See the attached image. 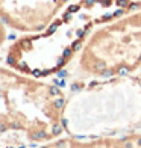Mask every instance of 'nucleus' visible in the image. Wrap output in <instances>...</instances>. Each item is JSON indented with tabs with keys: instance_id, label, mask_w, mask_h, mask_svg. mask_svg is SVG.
Segmentation results:
<instances>
[{
	"instance_id": "f257e3e1",
	"label": "nucleus",
	"mask_w": 141,
	"mask_h": 148,
	"mask_svg": "<svg viewBox=\"0 0 141 148\" xmlns=\"http://www.w3.org/2000/svg\"><path fill=\"white\" fill-rule=\"evenodd\" d=\"M44 138H47V132H46V130H39V132L32 133V139H35V140H38V139H44Z\"/></svg>"
},
{
	"instance_id": "f03ea898",
	"label": "nucleus",
	"mask_w": 141,
	"mask_h": 148,
	"mask_svg": "<svg viewBox=\"0 0 141 148\" xmlns=\"http://www.w3.org/2000/svg\"><path fill=\"white\" fill-rule=\"evenodd\" d=\"M49 94H50V95H53V97H56V95L61 94V91H59V88L55 85V86H50V88H49Z\"/></svg>"
},
{
	"instance_id": "7ed1b4c3",
	"label": "nucleus",
	"mask_w": 141,
	"mask_h": 148,
	"mask_svg": "<svg viewBox=\"0 0 141 148\" xmlns=\"http://www.w3.org/2000/svg\"><path fill=\"white\" fill-rule=\"evenodd\" d=\"M62 129H64V125L55 124V125H53V130H52V134H55V136H56V134H59V133L62 132Z\"/></svg>"
},
{
	"instance_id": "20e7f679",
	"label": "nucleus",
	"mask_w": 141,
	"mask_h": 148,
	"mask_svg": "<svg viewBox=\"0 0 141 148\" xmlns=\"http://www.w3.org/2000/svg\"><path fill=\"white\" fill-rule=\"evenodd\" d=\"M118 74H120V76H126V74H129V66L122 65V66L118 68Z\"/></svg>"
},
{
	"instance_id": "39448f33",
	"label": "nucleus",
	"mask_w": 141,
	"mask_h": 148,
	"mask_svg": "<svg viewBox=\"0 0 141 148\" xmlns=\"http://www.w3.org/2000/svg\"><path fill=\"white\" fill-rule=\"evenodd\" d=\"M73 51H75V50H73V49H70V47H68V49H64V51H62V58L68 59V58L71 56V53H73Z\"/></svg>"
},
{
	"instance_id": "423d86ee",
	"label": "nucleus",
	"mask_w": 141,
	"mask_h": 148,
	"mask_svg": "<svg viewBox=\"0 0 141 148\" xmlns=\"http://www.w3.org/2000/svg\"><path fill=\"white\" fill-rule=\"evenodd\" d=\"M100 74H102V77H112V74H114V70H109V68H106L105 71H102Z\"/></svg>"
},
{
	"instance_id": "0eeeda50",
	"label": "nucleus",
	"mask_w": 141,
	"mask_h": 148,
	"mask_svg": "<svg viewBox=\"0 0 141 148\" xmlns=\"http://www.w3.org/2000/svg\"><path fill=\"white\" fill-rule=\"evenodd\" d=\"M53 106H55V109H62V106H64V100H62V98H58Z\"/></svg>"
},
{
	"instance_id": "6e6552de",
	"label": "nucleus",
	"mask_w": 141,
	"mask_h": 148,
	"mask_svg": "<svg viewBox=\"0 0 141 148\" xmlns=\"http://www.w3.org/2000/svg\"><path fill=\"white\" fill-rule=\"evenodd\" d=\"M53 82H55V85H56V86H61V88H64V86H65V82H64V80L55 79V80H53Z\"/></svg>"
},
{
	"instance_id": "1a4fd4ad",
	"label": "nucleus",
	"mask_w": 141,
	"mask_h": 148,
	"mask_svg": "<svg viewBox=\"0 0 141 148\" xmlns=\"http://www.w3.org/2000/svg\"><path fill=\"white\" fill-rule=\"evenodd\" d=\"M65 76H67V71H64V70H58V77L64 79Z\"/></svg>"
},
{
	"instance_id": "9d476101",
	"label": "nucleus",
	"mask_w": 141,
	"mask_h": 148,
	"mask_svg": "<svg viewBox=\"0 0 141 148\" xmlns=\"http://www.w3.org/2000/svg\"><path fill=\"white\" fill-rule=\"evenodd\" d=\"M32 74L35 77H39V76H43V71H39V70H32Z\"/></svg>"
},
{
	"instance_id": "9b49d317",
	"label": "nucleus",
	"mask_w": 141,
	"mask_h": 148,
	"mask_svg": "<svg viewBox=\"0 0 141 148\" xmlns=\"http://www.w3.org/2000/svg\"><path fill=\"white\" fill-rule=\"evenodd\" d=\"M6 62H8L9 65H14V64H15V59H14V58H12V55H11V56H9L8 59H6Z\"/></svg>"
},
{
	"instance_id": "f8f14e48",
	"label": "nucleus",
	"mask_w": 141,
	"mask_h": 148,
	"mask_svg": "<svg viewBox=\"0 0 141 148\" xmlns=\"http://www.w3.org/2000/svg\"><path fill=\"white\" fill-rule=\"evenodd\" d=\"M71 91L79 92V91H80V86H79V85H71Z\"/></svg>"
},
{
	"instance_id": "ddd939ff",
	"label": "nucleus",
	"mask_w": 141,
	"mask_h": 148,
	"mask_svg": "<svg viewBox=\"0 0 141 148\" xmlns=\"http://www.w3.org/2000/svg\"><path fill=\"white\" fill-rule=\"evenodd\" d=\"M20 127H21V125H20L18 123H12L11 124V129H20Z\"/></svg>"
},
{
	"instance_id": "4468645a",
	"label": "nucleus",
	"mask_w": 141,
	"mask_h": 148,
	"mask_svg": "<svg viewBox=\"0 0 141 148\" xmlns=\"http://www.w3.org/2000/svg\"><path fill=\"white\" fill-rule=\"evenodd\" d=\"M61 124H62V125H64V129H65V127H67V124H68V121H67V119H65V118H64V119H62V121H61Z\"/></svg>"
},
{
	"instance_id": "2eb2a0df",
	"label": "nucleus",
	"mask_w": 141,
	"mask_h": 148,
	"mask_svg": "<svg viewBox=\"0 0 141 148\" xmlns=\"http://www.w3.org/2000/svg\"><path fill=\"white\" fill-rule=\"evenodd\" d=\"M56 147H58V148H64V142H62V140H61V142H58Z\"/></svg>"
},
{
	"instance_id": "dca6fc26",
	"label": "nucleus",
	"mask_w": 141,
	"mask_h": 148,
	"mask_svg": "<svg viewBox=\"0 0 141 148\" xmlns=\"http://www.w3.org/2000/svg\"><path fill=\"white\" fill-rule=\"evenodd\" d=\"M49 74H50V70H44L43 71V76H49Z\"/></svg>"
},
{
	"instance_id": "f3484780",
	"label": "nucleus",
	"mask_w": 141,
	"mask_h": 148,
	"mask_svg": "<svg viewBox=\"0 0 141 148\" xmlns=\"http://www.w3.org/2000/svg\"><path fill=\"white\" fill-rule=\"evenodd\" d=\"M0 132H6V125H5V124L0 125Z\"/></svg>"
},
{
	"instance_id": "a211bd4d",
	"label": "nucleus",
	"mask_w": 141,
	"mask_h": 148,
	"mask_svg": "<svg viewBox=\"0 0 141 148\" xmlns=\"http://www.w3.org/2000/svg\"><path fill=\"white\" fill-rule=\"evenodd\" d=\"M131 147H132V144H131V142H127V144H126V148H131Z\"/></svg>"
},
{
	"instance_id": "6ab92c4d",
	"label": "nucleus",
	"mask_w": 141,
	"mask_h": 148,
	"mask_svg": "<svg viewBox=\"0 0 141 148\" xmlns=\"http://www.w3.org/2000/svg\"><path fill=\"white\" fill-rule=\"evenodd\" d=\"M137 144H138V147H141V138L138 139V142H137Z\"/></svg>"
},
{
	"instance_id": "aec40b11",
	"label": "nucleus",
	"mask_w": 141,
	"mask_h": 148,
	"mask_svg": "<svg viewBox=\"0 0 141 148\" xmlns=\"http://www.w3.org/2000/svg\"><path fill=\"white\" fill-rule=\"evenodd\" d=\"M18 148H24V145H21V147H18Z\"/></svg>"
},
{
	"instance_id": "412c9836",
	"label": "nucleus",
	"mask_w": 141,
	"mask_h": 148,
	"mask_svg": "<svg viewBox=\"0 0 141 148\" xmlns=\"http://www.w3.org/2000/svg\"><path fill=\"white\" fill-rule=\"evenodd\" d=\"M9 148H14V147H9Z\"/></svg>"
}]
</instances>
